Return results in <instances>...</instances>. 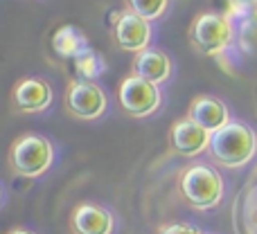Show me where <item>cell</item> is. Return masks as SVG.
Returning a JSON list of instances; mask_svg holds the SVG:
<instances>
[{
  "instance_id": "1",
  "label": "cell",
  "mask_w": 257,
  "mask_h": 234,
  "mask_svg": "<svg viewBox=\"0 0 257 234\" xmlns=\"http://www.w3.org/2000/svg\"><path fill=\"white\" fill-rule=\"evenodd\" d=\"M210 158L226 169H241L257 155V133L241 119H232L223 128L212 133L208 149Z\"/></svg>"
},
{
  "instance_id": "2",
  "label": "cell",
  "mask_w": 257,
  "mask_h": 234,
  "mask_svg": "<svg viewBox=\"0 0 257 234\" xmlns=\"http://www.w3.org/2000/svg\"><path fill=\"white\" fill-rule=\"evenodd\" d=\"M223 194H226L223 176L212 164L196 162L190 164L181 173V196L185 198V203L190 207L199 209V212L219 207V203L223 200Z\"/></svg>"
},
{
  "instance_id": "3",
  "label": "cell",
  "mask_w": 257,
  "mask_h": 234,
  "mask_svg": "<svg viewBox=\"0 0 257 234\" xmlns=\"http://www.w3.org/2000/svg\"><path fill=\"white\" fill-rule=\"evenodd\" d=\"M7 162L16 176L41 178L54 164V144L45 135L25 133L12 142Z\"/></svg>"
},
{
  "instance_id": "4",
  "label": "cell",
  "mask_w": 257,
  "mask_h": 234,
  "mask_svg": "<svg viewBox=\"0 0 257 234\" xmlns=\"http://www.w3.org/2000/svg\"><path fill=\"white\" fill-rule=\"evenodd\" d=\"M232 34L230 16L219 12H201L187 30L192 48L203 57H219L232 43Z\"/></svg>"
},
{
  "instance_id": "5",
  "label": "cell",
  "mask_w": 257,
  "mask_h": 234,
  "mask_svg": "<svg viewBox=\"0 0 257 234\" xmlns=\"http://www.w3.org/2000/svg\"><path fill=\"white\" fill-rule=\"evenodd\" d=\"M117 102L128 117L145 119L160 111L163 90H160V86L149 84V81L140 79L136 75H126L120 81V88H117Z\"/></svg>"
},
{
  "instance_id": "6",
  "label": "cell",
  "mask_w": 257,
  "mask_h": 234,
  "mask_svg": "<svg viewBox=\"0 0 257 234\" xmlns=\"http://www.w3.org/2000/svg\"><path fill=\"white\" fill-rule=\"evenodd\" d=\"M63 104L66 111L81 122H95L108 111V97L104 88L95 81L84 79H75L66 86Z\"/></svg>"
},
{
  "instance_id": "7",
  "label": "cell",
  "mask_w": 257,
  "mask_h": 234,
  "mask_svg": "<svg viewBox=\"0 0 257 234\" xmlns=\"http://www.w3.org/2000/svg\"><path fill=\"white\" fill-rule=\"evenodd\" d=\"M151 36H154L151 23L138 14L128 12V9L115 14V18H113V41L117 48L128 54H140L149 50Z\"/></svg>"
},
{
  "instance_id": "8",
  "label": "cell",
  "mask_w": 257,
  "mask_h": 234,
  "mask_svg": "<svg viewBox=\"0 0 257 234\" xmlns=\"http://www.w3.org/2000/svg\"><path fill=\"white\" fill-rule=\"evenodd\" d=\"M54 90L52 84L43 77H25L12 90V104L18 113H43L52 106Z\"/></svg>"
},
{
  "instance_id": "9",
  "label": "cell",
  "mask_w": 257,
  "mask_h": 234,
  "mask_svg": "<svg viewBox=\"0 0 257 234\" xmlns=\"http://www.w3.org/2000/svg\"><path fill=\"white\" fill-rule=\"evenodd\" d=\"M210 140H212V133L192 122L190 117L176 119L169 128V144L181 158H199L210 149Z\"/></svg>"
},
{
  "instance_id": "10",
  "label": "cell",
  "mask_w": 257,
  "mask_h": 234,
  "mask_svg": "<svg viewBox=\"0 0 257 234\" xmlns=\"http://www.w3.org/2000/svg\"><path fill=\"white\" fill-rule=\"evenodd\" d=\"M70 230L72 234H113L115 214L99 203H79L72 209Z\"/></svg>"
},
{
  "instance_id": "11",
  "label": "cell",
  "mask_w": 257,
  "mask_h": 234,
  "mask_svg": "<svg viewBox=\"0 0 257 234\" xmlns=\"http://www.w3.org/2000/svg\"><path fill=\"white\" fill-rule=\"evenodd\" d=\"M131 75L140 77V79L149 81V84L163 86L172 79L174 75V61L167 52L158 48H149L145 52L136 54L131 63Z\"/></svg>"
},
{
  "instance_id": "12",
  "label": "cell",
  "mask_w": 257,
  "mask_h": 234,
  "mask_svg": "<svg viewBox=\"0 0 257 234\" xmlns=\"http://www.w3.org/2000/svg\"><path fill=\"white\" fill-rule=\"evenodd\" d=\"M185 117H190L199 126L208 128L210 133L219 131L228 122H232L230 108L226 106V102H221L219 97H212V95H199V97L192 99L190 106H187Z\"/></svg>"
},
{
  "instance_id": "13",
  "label": "cell",
  "mask_w": 257,
  "mask_h": 234,
  "mask_svg": "<svg viewBox=\"0 0 257 234\" xmlns=\"http://www.w3.org/2000/svg\"><path fill=\"white\" fill-rule=\"evenodd\" d=\"M50 45H52L54 54H57L59 59H75L77 54L84 52V50L88 48V39H86V34L79 30V27L61 25L54 30Z\"/></svg>"
},
{
  "instance_id": "14",
  "label": "cell",
  "mask_w": 257,
  "mask_h": 234,
  "mask_svg": "<svg viewBox=\"0 0 257 234\" xmlns=\"http://www.w3.org/2000/svg\"><path fill=\"white\" fill-rule=\"evenodd\" d=\"M72 66H75L77 79L95 81L97 77H102L104 72H106L108 63H106V59L102 57V52H97L95 48L88 45L84 52H79L75 59H72Z\"/></svg>"
},
{
  "instance_id": "15",
  "label": "cell",
  "mask_w": 257,
  "mask_h": 234,
  "mask_svg": "<svg viewBox=\"0 0 257 234\" xmlns=\"http://www.w3.org/2000/svg\"><path fill=\"white\" fill-rule=\"evenodd\" d=\"M169 7V0H126V9L147 21H158L165 16Z\"/></svg>"
},
{
  "instance_id": "16",
  "label": "cell",
  "mask_w": 257,
  "mask_h": 234,
  "mask_svg": "<svg viewBox=\"0 0 257 234\" xmlns=\"http://www.w3.org/2000/svg\"><path fill=\"white\" fill-rule=\"evenodd\" d=\"M158 234H205V232L199 225H192V223L174 221V223H165L158 230Z\"/></svg>"
},
{
  "instance_id": "17",
  "label": "cell",
  "mask_w": 257,
  "mask_h": 234,
  "mask_svg": "<svg viewBox=\"0 0 257 234\" xmlns=\"http://www.w3.org/2000/svg\"><path fill=\"white\" fill-rule=\"evenodd\" d=\"M228 5H230L232 14H244L257 7V0H228Z\"/></svg>"
},
{
  "instance_id": "18",
  "label": "cell",
  "mask_w": 257,
  "mask_h": 234,
  "mask_svg": "<svg viewBox=\"0 0 257 234\" xmlns=\"http://www.w3.org/2000/svg\"><path fill=\"white\" fill-rule=\"evenodd\" d=\"M7 234H36V232L30 230V227H12Z\"/></svg>"
},
{
  "instance_id": "19",
  "label": "cell",
  "mask_w": 257,
  "mask_h": 234,
  "mask_svg": "<svg viewBox=\"0 0 257 234\" xmlns=\"http://www.w3.org/2000/svg\"><path fill=\"white\" fill-rule=\"evenodd\" d=\"M255 178H257V171H255Z\"/></svg>"
}]
</instances>
